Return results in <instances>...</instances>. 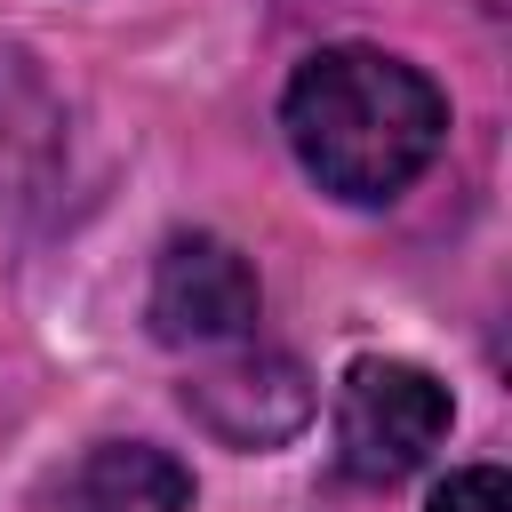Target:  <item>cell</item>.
<instances>
[{"instance_id":"1","label":"cell","mask_w":512,"mask_h":512,"mask_svg":"<svg viewBox=\"0 0 512 512\" xmlns=\"http://www.w3.org/2000/svg\"><path fill=\"white\" fill-rule=\"evenodd\" d=\"M288 144L296 160L336 192V200H392L408 192L440 136H448V104L440 88L384 56V48H320L296 80H288Z\"/></svg>"},{"instance_id":"2","label":"cell","mask_w":512,"mask_h":512,"mask_svg":"<svg viewBox=\"0 0 512 512\" xmlns=\"http://www.w3.org/2000/svg\"><path fill=\"white\" fill-rule=\"evenodd\" d=\"M448 384L424 376L416 360H352L336 392V456L352 480H400L448 440Z\"/></svg>"},{"instance_id":"3","label":"cell","mask_w":512,"mask_h":512,"mask_svg":"<svg viewBox=\"0 0 512 512\" xmlns=\"http://www.w3.org/2000/svg\"><path fill=\"white\" fill-rule=\"evenodd\" d=\"M256 272L216 232H176L152 272V336L160 344H232L256 328Z\"/></svg>"},{"instance_id":"4","label":"cell","mask_w":512,"mask_h":512,"mask_svg":"<svg viewBox=\"0 0 512 512\" xmlns=\"http://www.w3.org/2000/svg\"><path fill=\"white\" fill-rule=\"evenodd\" d=\"M184 408L224 448H280L288 432L312 424V384L288 352H232L184 384Z\"/></svg>"},{"instance_id":"5","label":"cell","mask_w":512,"mask_h":512,"mask_svg":"<svg viewBox=\"0 0 512 512\" xmlns=\"http://www.w3.org/2000/svg\"><path fill=\"white\" fill-rule=\"evenodd\" d=\"M64 160V96L32 64V48L0 40V200H24Z\"/></svg>"},{"instance_id":"6","label":"cell","mask_w":512,"mask_h":512,"mask_svg":"<svg viewBox=\"0 0 512 512\" xmlns=\"http://www.w3.org/2000/svg\"><path fill=\"white\" fill-rule=\"evenodd\" d=\"M64 512H192V472L144 440H112L64 480Z\"/></svg>"},{"instance_id":"7","label":"cell","mask_w":512,"mask_h":512,"mask_svg":"<svg viewBox=\"0 0 512 512\" xmlns=\"http://www.w3.org/2000/svg\"><path fill=\"white\" fill-rule=\"evenodd\" d=\"M432 512H512V480H504L496 464H472V472H456V480H440V496H432Z\"/></svg>"}]
</instances>
